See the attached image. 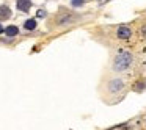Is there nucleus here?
Segmentation results:
<instances>
[{
    "label": "nucleus",
    "instance_id": "obj_1",
    "mask_svg": "<svg viewBox=\"0 0 146 130\" xmlns=\"http://www.w3.org/2000/svg\"><path fill=\"white\" fill-rule=\"evenodd\" d=\"M132 61H133L132 53H129V52H119V53L116 55V58H115V61H113V69L116 71V72L126 71L127 67L132 64Z\"/></svg>",
    "mask_w": 146,
    "mask_h": 130
},
{
    "label": "nucleus",
    "instance_id": "obj_2",
    "mask_svg": "<svg viewBox=\"0 0 146 130\" xmlns=\"http://www.w3.org/2000/svg\"><path fill=\"white\" fill-rule=\"evenodd\" d=\"M123 88H124V82L121 79H113L108 82V91L113 92V94L115 92H119Z\"/></svg>",
    "mask_w": 146,
    "mask_h": 130
},
{
    "label": "nucleus",
    "instance_id": "obj_3",
    "mask_svg": "<svg viewBox=\"0 0 146 130\" xmlns=\"http://www.w3.org/2000/svg\"><path fill=\"white\" fill-rule=\"evenodd\" d=\"M16 5H17V10L19 11L27 13V11L30 10V7H32V0H17Z\"/></svg>",
    "mask_w": 146,
    "mask_h": 130
},
{
    "label": "nucleus",
    "instance_id": "obj_4",
    "mask_svg": "<svg viewBox=\"0 0 146 130\" xmlns=\"http://www.w3.org/2000/svg\"><path fill=\"white\" fill-rule=\"evenodd\" d=\"M132 36V30L129 28V27H119L118 28V38L121 39H127Z\"/></svg>",
    "mask_w": 146,
    "mask_h": 130
},
{
    "label": "nucleus",
    "instance_id": "obj_5",
    "mask_svg": "<svg viewBox=\"0 0 146 130\" xmlns=\"http://www.w3.org/2000/svg\"><path fill=\"white\" fill-rule=\"evenodd\" d=\"M11 17V10L10 7H7V5H0V19H10Z\"/></svg>",
    "mask_w": 146,
    "mask_h": 130
},
{
    "label": "nucleus",
    "instance_id": "obj_6",
    "mask_svg": "<svg viewBox=\"0 0 146 130\" xmlns=\"http://www.w3.org/2000/svg\"><path fill=\"white\" fill-rule=\"evenodd\" d=\"M5 33H7V36H10V38H13V36H17V33H19V28L14 25H10L5 28Z\"/></svg>",
    "mask_w": 146,
    "mask_h": 130
},
{
    "label": "nucleus",
    "instance_id": "obj_7",
    "mask_svg": "<svg viewBox=\"0 0 146 130\" xmlns=\"http://www.w3.org/2000/svg\"><path fill=\"white\" fill-rule=\"evenodd\" d=\"M24 27H25L27 30H35V28H36V20H35V19H29V20H25Z\"/></svg>",
    "mask_w": 146,
    "mask_h": 130
},
{
    "label": "nucleus",
    "instance_id": "obj_8",
    "mask_svg": "<svg viewBox=\"0 0 146 130\" xmlns=\"http://www.w3.org/2000/svg\"><path fill=\"white\" fill-rule=\"evenodd\" d=\"M71 5H72V7H82L83 0H71Z\"/></svg>",
    "mask_w": 146,
    "mask_h": 130
},
{
    "label": "nucleus",
    "instance_id": "obj_9",
    "mask_svg": "<svg viewBox=\"0 0 146 130\" xmlns=\"http://www.w3.org/2000/svg\"><path fill=\"white\" fill-rule=\"evenodd\" d=\"M145 85H146V83H145V82H140V83H138V85H137V88H135V89H137V91H141V89H143V88H145Z\"/></svg>",
    "mask_w": 146,
    "mask_h": 130
},
{
    "label": "nucleus",
    "instance_id": "obj_10",
    "mask_svg": "<svg viewBox=\"0 0 146 130\" xmlns=\"http://www.w3.org/2000/svg\"><path fill=\"white\" fill-rule=\"evenodd\" d=\"M44 16H46V11L44 10H39L38 11V17H44Z\"/></svg>",
    "mask_w": 146,
    "mask_h": 130
},
{
    "label": "nucleus",
    "instance_id": "obj_11",
    "mask_svg": "<svg viewBox=\"0 0 146 130\" xmlns=\"http://www.w3.org/2000/svg\"><path fill=\"white\" fill-rule=\"evenodd\" d=\"M5 30H3V27H2V24H0V33H3Z\"/></svg>",
    "mask_w": 146,
    "mask_h": 130
}]
</instances>
